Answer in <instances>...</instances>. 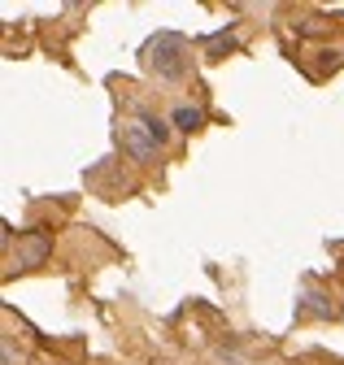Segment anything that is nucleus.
I'll return each instance as SVG.
<instances>
[{
    "instance_id": "nucleus-1",
    "label": "nucleus",
    "mask_w": 344,
    "mask_h": 365,
    "mask_svg": "<svg viewBox=\"0 0 344 365\" xmlns=\"http://www.w3.org/2000/svg\"><path fill=\"white\" fill-rule=\"evenodd\" d=\"M140 61H144V70L157 74L161 83H179V78L188 74V61H192V57H188V39L175 35V31H157V35L144 43Z\"/></svg>"
},
{
    "instance_id": "nucleus-2",
    "label": "nucleus",
    "mask_w": 344,
    "mask_h": 365,
    "mask_svg": "<svg viewBox=\"0 0 344 365\" xmlns=\"http://www.w3.org/2000/svg\"><path fill=\"white\" fill-rule=\"evenodd\" d=\"M118 140H122V153L131 157V161H140V165H153V161H157V153H161L157 135L148 130V122H144V118H131V122H122Z\"/></svg>"
},
{
    "instance_id": "nucleus-3",
    "label": "nucleus",
    "mask_w": 344,
    "mask_h": 365,
    "mask_svg": "<svg viewBox=\"0 0 344 365\" xmlns=\"http://www.w3.org/2000/svg\"><path fill=\"white\" fill-rule=\"evenodd\" d=\"M49 257H53V240L44 231H31L18 240V269H39Z\"/></svg>"
},
{
    "instance_id": "nucleus-4",
    "label": "nucleus",
    "mask_w": 344,
    "mask_h": 365,
    "mask_svg": "<svg viewBox=\"0 0 344 365\" xmlns=\"http://www.w3.org/2000/svg\"><path fill=\"white\" fill-rule=\"evenodd\" d=\"M170 122H175L179 130H188V135H192V130H201V126H205V113H201L196 105H179L175 113H170Z\"/></svg>"
},
{
    "instance_id": "nucleus-5",
    "label": "nucleus",
    "mask_w": 344,
    "mask_h": 365,
    "mask_svg": "<svg viewBox=\"0 0 344 365\" xmlns=\"http://www.w3.org/2000/svg\"><path fill=\"white\" fill-rule=\"evenodd\" d=\"M305 300H310V304H300V317H305V313H314V317H327V313H331V304H323V296H318V292H310Z\"/></svg>"
},
{
    "instance_id": "nucleus-6",
    "label": "nucleus",
    "mask_w": 344,
    "mask_h": 365,
    "mask_svg": "<svg viewBox=\"0 0 344 365\" xmlns=\"http://www.w3.org/2000/svg\"><path fill=\"white\" fill-rule=\"evenodd\" d=\"M231 48H236V39L231 35H218V39L209 43V61H223V53H231Z\"/></svg>"
},
{
    "instance_id": "nucleus-7",
    "label": "nucleus",
    "mask_w": 344,
    "mask_h": 365,
    "mask_svg": "<svg viewBox=\"0 0 344 365\" xmlns=\"http://www.w3.org/2000/svg\"><path fill=\"white\" fill-rule=\"evenodd\" d=\"M144 122H148V130L157 135V144H166V140H170V130H166V122H157V118H144Z\"/></svg>"
}]
</instances>
